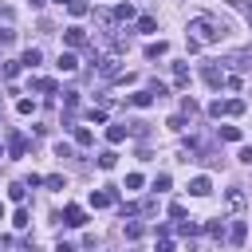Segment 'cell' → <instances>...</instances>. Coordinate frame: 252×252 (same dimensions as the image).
I'll use <instances>...</instances> for the list:
<instances>
[{"label": "cell", "mask_w": 252, "mask_h": 252, "mask_svg": "<svg viewBox=\"0 0 252 252\" xmlns=\"http://www.w3.org/2000/svg\"><path fill=\"white\" fill-rule=\"evenodd\" d=\"M189 39H197V43H217L224 32H228V24L224 20H217V16H197V20H189Z\"/></svg>", "instance_id": "obj_1"}, {"label": "cell", "mask_w": 252, "mask_h": 252, "mask_svg": "<svg viewBox=\"0 0 252 252\" xmlns=\"http://www.w3.org/2000/svg\"><path fill=\"white\" fill-rule=\"evenodd\" d=\"M224 205H228V213H240V209H244V189L232 185V189L224 193Z\"/></svg>", "instance_id": "obj_2"}, {"label": "cell", "mask_w": 252, "mask_h": 252, "mask_svg": "<svg viewBox=\"0 0 252 252\" xmlns=\"http://www.w3.org/2000/svg\"><path fill=\"white\" fill-rule=\"evenodd\" d=\"M224 63H228V67H236V71H248V67H252V51H232Z\"/></svg>", "instance_id": "obj_3"}, {"label": "cell", "mask_w": 252, "mask_h": 252, "mask_svg": "<svg viewBox=\"0 0 252 252\" xmlns=\"http://www.w3.org/2000/svg\"><path fill=\"white\" fill-rule=\"evenodd\" d=\"M189 193H193V197H209V193H213V181H209V177H193V181H189Z\"/></svg>", "instance_id": "obj_4"}, {"label": "cell", "mask_w": 252, "mask_h": 252, "mask_svg": "<svg viewBox=\"0 0 252 252\" xmlns=\"http://www.w3.org/2000/svg\"><path fill=\"white\" fill-rule=\"evenodd\" d=\"M63 220H67V224H75V228H79V224H87V213H83V209H79V205H67V209H63Z\"/></svg>", "instance_id": "obj_5"}, {"label": "cell", "mask_w": 252, "mask_h": 252, "mask_svg": "<svg viewBox=\"0 0 252 252\" xmlns=\"http://www.w3.org/2000/svg\"><path fill=\"white\" fill-rule=\"evenodd\" d=\"M63 39H67V47H83V43H87V32H83V28H67Z\"/></svg>", "instance_id": "obj_6"}, {"label": "cell", "mask_w": 252, "mask_h": 252, "mask_svg": "<svg viewBox=\"0 0 252 252\" xmlns=\"http://www.w3.org/2000/svg\"><path fill=\"white\" fill-rule=\"evenodd\" d=\"M91 205H94V209H106V205H114V193H110V189H94V193H91Z\"/></svg>", "instance_id": "obj_7"}, {"label": "cell", "mask_w": 252, "mask_h": 252, "mask_svg": "<svg viewBox=\"0 0 252 252\" xmlns=\"http://www.w3.org/2000/svg\"><path fill=\"white\" fill-rule=\"evenodd\" d=\"M98 71H102V79H118V59H114V55H106V59L98 63Z\"/></svg>", "instance_id": "obj_8"}, {"label": "cell", "mask_w": 252, "mask_h": 252, "mask_svg": "<svg viewBox=\"0 0 252 252\" xmlns=\"http://www.w3.org/2000/svg\"><path fill=\"white\" fill-rule=\"evenodd\" d=\"M244 236H248V224H244V220H232V228H228V240H232V244H244Z\"/></svg>", "instance_id": "obj_9"}, {"label": "cell", "mask_w": 252, "mask_h": 252, "mask_svg": "<svg viewBox=\"0 0 252 252\" xmlns=\"http://www.w3.org/2000/svg\"><path fill=\"white\" fill-rule=\"evenodd\" d=\"M201 75H205V83H209V87H220V83H224V71H220V67H205Z\"/></svg>", "instance_id": "obj_10"}, {"label": "cell", "mask_w": 252, "mask_h": 252, "mask_svg": "<svg viewBox=\"0 0 252 252\" xmlns=\"http://www.w3.org/2000/svg\"><path fill=\"white\" fill-rule=\"evenodd\" d=\"M126 134H130V126H126V122H114V126H106V138H110V142H122Z\"/></svg>", "instance_id": "obj_11"}, {"label": "cell", "mask_w": 252, "mask_h": 252, "mask_svg": "<svg viewBox=\"0 0 252 252\" xmlns=\"http://www.w3.org/2000/svg\"><path fill=\"white\" fill-rule=\"evenodd\" d=\"M39 59H43V51H39V47H28V51H24V59H20V67H35Z\"/></svg>", "instance_id": "obj_12"}, {"label": "cell", "mask_w": 252, "mask_h": 252, "mask_svg": "<svg viewBox=\"0 0 252 252\" xmlns=\"http://www.w3.org/2000/svg\"><path fill=\"white\" fill-rule=\"evenodd\" d=\"M173 83H177V87L189 83V67H185V63H173Z\"/></svg>", "instance_id": "obj_13"}, {"label": "cell", "mask_w": 252, "mask_h": 252, "mask_svg": "<svg viewBox=\"0 0 252 252\" xmlns=\"http://www.w3.org/2000/svg\"><path fill=\"white\" fill-rule=\"evenodd\" d=\"M150 102H154L150 91H134V94H130V106H150Z\"/></svg>", "instance_id": "obj_14"}, {"label": "cell", "mask_w": 252, "mask_h": 252, "mask_svg": "<svg viewBox=\"0 0 252 252\" xmlns=\"http://www.w3.org/2000/svg\"><path fill=\"white\" fill-rule=\"evenodd\" d=\"M114 161H118L114 150H102V154H98V169H114Z\"/></svg>", "instance_id": "obj_15"}, {"label": "cell", "mask_w": 252, "mask_h": 252, "mask_svg": "<svg viewBox=\"0 0 252 252\" xmlns=\"http://www.w3.org/2000/svg\"><path fill=\"white\" fill-rule=\"evenodd\" d=\"M165 51H169V43H165V39H158V43H150V47H146V55H150V59H158V55H165Z\"/></svg>", "instance_id": "obj_16"}, {"label": "cell", "mask_w": 252, "mask_h": 252, "mask_svg": "<svg viewBox=\"0 0 252 252\" xmlns=\"http://www.w3.org/2000/svg\"><path fill=\"white\" fill-rule=\"evenodd\" d=\"M75 67H79V59H75L71 51H63V55H59V71H75Z\"/></svg>", "instance_id": "obj_17"}, {"label": "cell", "mask_w": 252, "mask_h": 252, "mask_svg": "<svg viewBox=\"0 0 252 252\" xmlns=\"http://www.w3.org/2000/svg\"><path fill=\"white\" fill-rule=\"evenodd\" d=\"M220 138L224 142H240V126H220Z\"/></svg>", "instance_id": "obj_18"}, {"label": "cell", "mask_w": 252, "mask_h": 252, "mask_svg": "<svg viewBox=\"0 0 252 252\" xmlns=\"http://www.w3.org/2000/svg\"><path fill=\"white\" fill-rule=\"evenodd\" d=\"M8 150L20 158V154H24V134H12V138H8Z\"/></svg>", "instance_id": "obj_19"}, {"label": "cell", "mask_w": 252, "mask_h": 252, "mask_svg": "<svg viewBox=\"0 0 252 252\" xmlns=\"http://www.w3.org/2000/svg\"><path fill=\"white\" fill-rule=\"evenodd\" d=\"M177 232L181 236H197V220H177Z\"/></svg>", "instance_id": "obj_20"}, {"label": "cell", "mask_w": 252, "mask_h": 252, "mask_svg": "<svg viewBox=\"0 0 252 252\" xmlns=\"http://www.w3.org/2000/svg\"><path fill=\"white\" fill-rule=\"evenodd\" d=\"M67 12L71 16H87V0H67Z\"/></svg>", "instance_id": "obj_21"}, {"label": "cell", "mask_w": 252, "mask_h": 252, "mask_svg": "<svg viewBox=\"0 0 252 252\" xmlns=\"http://www.w3.org/2000/svg\"><path fill=\"white\" fill-rule=\"evenodd\" d=\"M12 224H16V228H28V224H32V217H28L24 209H16V217H12Z\"/></svg>", "instance_id": "obj_22"}, {"label": "cell", "mask_w": 252, "mask_h": 252, "mask_svg": "<svg viewBox=\"0 0 252 252\" xmlns=\"http://www.w3.org/2000/svg\"><path fill=\"white\" fill-rule=\"evenodd\" d=\"M114 16H118V20H134V8H130V4H118Z\"/></svg>", "instance_id": "obj_23"}, {"label": "cell", "mask_w": 252, "mask_h": 252, "mask_svg": "<svg viewBox=\"0 0 252 252\" xmlns=\"http://www.w3.org/2000/svg\"><path fill=\"white\" fill-rule=\"evenodd\" d=\"M154 28H158L154 16H142V20H138V32H154Z\"/></svg>", "instance_id": "obj_24"}, {"label": "cell", "mask_w": 252, "mask_h": 252, "mask_svg": "<svg viewBox=\"0 0 252 252\" xmlns=\"http://www.w3.org/2000/svg\"><path fill=\"white\" fill-rule=\"evenodd\" d=\"M35 87H39L43 94H55V79H35Z\"/></svg>", "instance_id": "obj_25"}, {"label": "cell", "mask_w": 252, "mask_h": 252, "mask_svg": "<svg viewBox=\"0 0 252 252\" xmlns=\"http://www.w3.org/2000/svg\"><path fill=\"white\" fill-rule=\"evenodd\" d=\"M224 114H244V102H240V98H232V102H224Z\"/></svg>", "instance_id": "obj_26"}, {"label": "cell", "mask_w": 252, "mask_h": 252, "mask_svg": "<svg viewBox=\"0 0 252 252\" xmlns=\"http://www.w3.org/2000/svg\"><path fill=\"white\" fill-rule=\"evenodd\" d=\"M75 142H79V146H91V130L79 126V130H75Z\"/></svg>", "instance_id": "obj_27"}, {"label": "cell", "mask_w": 252, "mask_h": 252, "mask_svg": "<svg viewBox=\"0 0 252 252\" xmlns=\"http://www.w3.org/2000/svg\"><path fill=\"white\" fill-rule=\"evenodd\" d=\"M169 217H173V220H185V205L173 201V205H169Z\"/></svg>", "instance_id": "obj_28"}, {"label": "cell", "mask_w": 252, "mask_h": 252, "mask_svg": "<svg viewBox=\"0 0 252 252\" xmlns=\"http://www.w3.org/2000/svg\"><path fill=\"white\" fill-rule=\"evenodd\" d=\"M16 110H20V114H32V110H35V102H32V98H20V102H16Z\"/></svg>", "instance_id": "obj_29"}, {"label": "cell", "mask_w": 252, "mask_h": 252, "mask_svg": "<svg viewBox=\"0 0 252 252\" xmlns=\"http://www.w3.org/2000/svg\"><path fill=\"white\" fill-rule=\"evenodd\" d=\"M43 185H47V189H63V177H59V173H51V177H43Z\"/></svg>", "instance_id": "obj_30"}, {"label": "cell", "mask_w": 252, "mask_h": 252, "mask_svg": "<svg viewBox=\"0 0 252 252\" xmlns=\"http://www.w3.org/2000/svg\"><path fill=\"white\" fill-rule=\"evenodd\" d=\"M126 189H142V173H126Z\"/></svg>", "instance_id": "obj_31"}, {"label": "cell", "mask_w": 252, "mask_h": 252, "mask_svg": "<svg viewBox=\"0 0 252 252\" xmlns=\"http://www.w3.org/2000/svg\"><path fill=\"white\" fill-rule=\"evenodd\" d=\"M154 189H158V193L169 189V173H158V177H154Z\"/></svg>", "instance_id": "obj_32"}, {"label": "cell", "mask_w": 252, "mask_h": 252, "mask_svg": "<svg viewBox=\"0 0 252 252\" xmlns=\"http://www.w3.org/2000/svg\"><path fill=\"white\" fill-rule=\"evenodd\" d=\"M24 193H28V185H12V189H8V197H12V201H24Z\"/></svg>", "instance_id": "obj_33"}, {"label": "cell", "mask_w": 252, "mask_h": 252, "mask_svg": "<svg viewBox=\"0 0 252 252\" xmlns=\"http://www.w3.org/2000/svg\"><path fill=\"white\" fill-rule=\"evenodd\" d=\"M20 75V63H4V79H16Z\"/></svg>", "instance_id": "obj_34"}, {"label": "cell", "mask_w": 252, "mask_h": 252, "mask_svg": "<svg viewBox=\"0 0 252 252\" xmlns=\"http://www.w3.org/2000/svg\"><path fill=\"white\" fill-rule=\"evenodd\" d=\"M181 110H185V114H197V102H193V98L185 94V98H181Z\"/></svg>", "instance_id": "obj_35"}, {"label": "cell", "mask_w": 252, "mask_h": 252, "mask_svg": "<svg viewBox=\"0 0 252 252\" xmlns=\"http://www.w3.org/2000/svg\"><path fill=\"white\" fill-rule=\"evenodd\" d=\"M209 114H213V118H220V114H224V102H220V98H217V102H209Z\"/></svg>", "instance_id": "obj_36"}, {"label": "cell", "mask_w": 252, "mask_h": 252, "mask_svg": "<svg viewBox=\"0 0 252 252\" xmlns=\"http://www.w3.org/2000/svg\"><path fill=\"white\" fill-rule=\"evenodd\" d=\"M169 126H173V130H185V126H189V118H181V114H173V118H169Z\"/></svg>", "instance_id": "obj_37"}, {"label": "cell", "mask_w": 252, "mask_h": 252, "mask_svg": "<svg viewBox=\"0 0 252 252\" xmlns=\"http://www.w3.org/2000/svg\"><path fill=\"white\" fill-rule=\"evenodd\" d=\"M55 158H71V146L67 142H55Z\"/></svg>", "instance_id": "obj_38"}, {"label": "cell", "mask_w": 252, "mask_h": 252, "mask_svg": "<svg viewBox=\"0 0 252 252\" xmlns=\"http://www.w3.org/2000/svg\"><path fill=\"white\" fill-rule=\"evenodd\" d=\"M12 39H16V32L12 28H0V43H12Z\"/></svg>", "instance_id": "obj_39"}, {"label": "cell", "mask_w": 252, "mask_h": 252, "mask_svg": "<svg viewBox=\"0 0 252 252\" xmlns=\"http://www.w3.org/2000/svg\"><path fill=\"white\" fill-rule=\"evenodd\" d=\"M240 161H244V165H252V146H244V150H240Z\"/></svg>", "instance_id": "obj_40"}, {"label": "cell", "mask_w": 252, "mask_h": 252, "mask_svg": "<svg viewBox=\"0 0 252 252\" xmlns=\"http://www.w3.org/2000/svg\"><path fill=\"white\" fill-rule=\"evenodd\" d=\"M158 252H173V244H169V240L161 236V240H158Z\"/></svg>", "instance_id": "obj_41"}, {"label": "cell", "mask_w": 252, "mask_h": 252, "mask_svg": "<svg viewBox=\"0 0 252 252\" xmlns=\"http://www.w3.org/2000/svg\"><path fill=\"white\" fill-rule=\"evenodd\" d=\"M240 8H244V16H248V24H252V0H248V4H240Z\"/></svg>", "instance_id": "obj_42"}, {"label": "cell", "mask_w": 252, "mask_h": 252, "mask_svg": "<svg viewBox=\"0 0 252 252\" xmlns=\"http://www.w3.org/2000/svg\"><path fill=\"white\" fill-rule=\"evenodd\" d=\"M32 8H43V0H32Z\"/></svg>", "instance_id": "obj_43"}, {"label": "cell", "mask_w": 252, "mask_h": 252, "mask_svg": "<svg viewBox=\"0 0 252 252\" xmlns=\"http://www.w3.org/2000/svg\"><path fill=\"white\" fill-rule=\"evenodd\" d=\"M0 220H4V205H0Z\"/></svg>", "instance_id": "obj_44"}]
</instances>
